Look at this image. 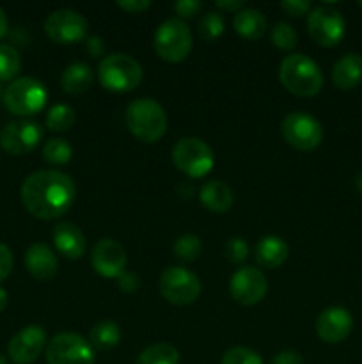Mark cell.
<instances>
[{"instance_id": "6da1fadb", "label": "cell", "mask_w": 362, "mask_h": 364, "mask_svg": "<svg viewBox=\"0 0 362 364\" xmlns=\"http://www.w3.org/2000/svg\"><path fill=\"white\" fill-rule=\"evenodd\" d=\"M20 198L25 210L41 220L60 219L73 206L77 187L73 178L62 171H34L23 180Z\"/></svg>"}, {"instance_id": "7a4b0ae2", "label": "cell", "mask_w": 362, "mask_h": 364, "mask_svg": "<svg viewBox=\"0 0 362 364\" xmlns=\"http://www.w3.org/2000/svg\"><path fill=\"white\" fill-rule=\"evenodd\" d=\"M279 80L286 91L300 98L316 96L323 87L322 70L304 53H291L284 57L279 66Z\"/></svg>"}, {"instance_id": "3957f363", "label": "cell", "mask_w": 362, "mask_h": 364, "mask_svg": "<svg viewBox=\"0 0 362 364\" xmlns=\"http://www.w3.org/2000/svg\"><path fill=\"white\" fill-rule=\"evenodd\" d=\"M124 123L135 139L146 144H153L165 135L167 114L155 100L138 98L126 107Z\"/></svg>"}, {"instance_id": "277c9868", "label": "cell", "mask_w": 362, "mask_h": 364, "mask_svg": "<svg viewBox=\"0 0 362 364\" xmlns=\"http://www.w3.org/2000/svg\"><path fill=\"white\" fill-rule=\"evenodd\" d=\"M98 80L106 91L130 92L141 84L142 66L126 53H110L99 63Z\"/></svg>"}, {"instance_id": "5b68a950", "label": "cell", "mask_w": 362, "mask_h": 364, "mask_svg": "<svg viewBox=\"0 0 362 364\" xmlns=\"http://www.w3.org/2000/svg\"><path fill=\"white\" fill-rule=\"evenodd\" d=\"M156 55L170 64L181 63L192 52V31L180 18H170L158 25L153 36Z\"/></svg>"}, {"instance_id": "8992f818", "label": "cell", "mask_w": 362, "mask_h": 364, "mask_svg": "<svg viewBox=\"0 0 362 364\" xmlns=\"http://www.w3.org/2000/svg\"><path fill=\"white\" fill-rule=\"evenodd\" d=\"M46 102H48V91L38 78L21 77L11 82L4 91V105L14 116H34L45 109Z\"/></svg>"}, {"instance_id": "52a82bcc", "label": "cell", "mask_w": 362, "mask_h": 364, "mask_svg": "<svg viewBox=\"0 0 362 364\" xmlns=\"http://www.w3.org/2000/svg\"><path fill=\"white\" fill-rule=\"evenodd\" d=\"M172 162L188 178H204L215 166L213 149L202 139L185 137L172 148Z\"/></svg>"}, {"instance_id": "ba28073f", "label": "cell", "mask_w": 362, "mask_h": 364, "mask_svg": "<svg viewBox=\"0 0 362 364\" xmlns=\"http://www.w3.org/2000/svg\"><path fill=\"white\" fill-rule=\"evenodd\" d=\"M46 364H94L92 345L77 333L55 334L46 343Z\"/></svg>"}, {"instance_id": "9c48e42d", "label": "cell", "mask_w": 362, "mask_h": 364, "mask_svg": "<svg viewBox=\"0 0 362 364\" xmlns=\"http://www.w3.org/2000/svg\"><path fill=\"white\" fill-rule=\"evenodd\" d=\"M158 288L162 297L174 306L192 304L201 295V281L185 267H169L163 270Z\"/></svg>"}, {"instance_id": "30bf717a", "label": "cell", "mask_w": 362, "mask_h": 364, "mask_svg": "<svg viewBox=\"0 0 362 364\" xmlns=\"http://www.w3.org/2000/svg\"><path fill=\"white\" fill-rule=\"evenodd\" d=\"M283 137L291 148L298 151H312L323 141V127L316 117L307 112H291L284 117Z\"/></svg>"}, {"instance_id": "8fae6325", "label": "cell", "mask_w": 362, "mask_h": 364, "mask_svg": "<svg viewBox=\"0 0 362 364\" xmlns=\"http://www.w3.org/2000/svg\"><path fill=\"white\" fill-rule=\"evenodd\" d=\"M344 18L332 6H319L307 16V32L319 46H336L344 38Z\"/></svg>"}, {"instance_id": "7c38bea8", "label": "cell", "mask_w": 362, "mask_h": 364, "mask_svg": "<svg viewBox=\"0 0 362 364\" xmlns=\"http://www.w3.org/2000/svg\"><path fill=\"white\" fill-rule=\"evenodd\" d=\"M45 34L57 45H75L87 34V20L78 11L57 9L45 20Z\"/></svg>"}, {"instance_id": "4fadbf2b", "label": "cell", "mask_w": 362, "mask_h": 364, "mask_svg": "<svg viewBox=\"0 0 362 364\" xmlns=\"http://www.w3.org/2000/svg\"><path fill=\"white\" fill-rule=\"evenodd\" d=\"M43 139V128L35 121H11L0 132V146L13 156H21L38 148Z\"/></svg>"}, {"instance_id": "5bb4252c", "label": "cell", "mask_w": 362, "mask_h": 364, "mask_svg": "<svg viewBox=\"0 0 362 364\" xmlns=\"http://www.w3.org/2000/svg\"><path fill=\"white\" fill-rule=\"evenodd\" d=\"M268 291L266 276L256 267H241L229 281V294L238 304L254 306L265 299Z\"/></svg>"}, {"instance_id": "9a60e30c", "label": "cell", "mask_w": 362, "mask_h": 364, "mask_svg": "<svg viewBox=\"0 0 362 364\" xmlns=\"http://www.w3.org/2000/svg\"><path fill=\"white\" fill-rule=\"evenodd\" d=\"M46 331L38 323L18 331L7 343V355L14 364H32L46 348Z\"/></svg>"}, {"instance_id": "2e32d148", "label": "cell", "mask_w": 362, "mask_h": 364, "mask_svg": "<svg viewBox=\"0 0 362 364\" xmlns=\"http://www.w3.org/2000/svg\"><path fill=\"white\" fill-rule=\"evenodd\" d=\"M91 265L105 279H119L126 272V251L114 238H102L92 249Z\"/></svg>"}, {"instance_id": "e0dca14e", "label": "cell", "mask_w": 362, "mask_h": 364, "mask_svg": "<svg viewBox=\"0 0 362 364\" xmlns=\"http://www.w3.org/2000/svg\"><path fill=\"white\" fill-rule=\"evenodd\" d=\"M351 329H353V316L346 308L339 306L322 311L316 320V334L319 340L330 345L346 340Z\"/></svg>"}, {"instance_id": "ac0fdd59", "label": "cell", "mask_w": 362, "mask_h": 364, "mask_svg": "<svg viewBox=\"0 0 362 364\" xmlns=\"http://www.w3.org/2000/svg\"><path fill=\"white\" fill-rule=\"evenodd\" d=\"M25 267H27L28 274L38 281H50L57 276L59 270V259L57 255L48 247L46 244H32L31 247L25 251L23 256Z\"/></svg>"}, {"instance_id": "d6986e66", "label": "cell", "mask_w": 362, "mask_h": 364, "mask_svg": "<svg viewBox=\"0 0 362 364\" xmlns=\"http://www.w3.org/2000/svg\"><path fill=\"white\" fill-rule=\"evenodd\" d=\"M52 240L57 252L67 259H80L85 252V235L73 223H60L53 228Z\"/></svg>"}, {"instance_id": "ffe728a7", "label": "cell", "mask_w": 362, "mask_h": 364, "mask_svg": "<svg viewBox=\"0 0 362 364\" xmlns=\"http://www.w3.org/2000/svg\"><path fill=\"white\" fill-rule=\"evenodd\" d=\"M332 82L341 91L355 89L362 82V55L346 53L332 68Z\"/></svg>"}, {"instance_id": "44dd1931", "label": "cell", "mask_w": 362, "mask_h": 364, "mask_svg": "<svg viewBox=\"0 0 362 364\" xmlns=\"http://www.w3.org/2000/svg\"><path fill=\"white\" fill-rule=\"evenodd\" d=\"M290 256V247L286 242L275 235L263 237L254 247V258L265 269H277L283 265Z\"/></svg>"}, {"instance_id": "7402d4cb", "label": "cell", "mask_w": 362, "mask_h": 364, "mask_svg": "<svg viewBox=\"0 0 362 364\" xmlns=\"http://www.w3.org/2000/svg\"><path fill=\"white\" fill-rule=\"evenodd\" d=\"M202 206L212 213H226L233 206V191L220 180H209L199 191Z\"/></svg>"}, {"instance_id": "603a6c76", "label": "cell", "mask_w": 362, "mask_h": 364, "mask_svg": "<svg viewBox=\"0 0 362 364\" xmlns=\"http://www.w3.org/2000/svg\"><path fill=\"white\" fill-rule=\"evenodd\" d=\"M233 28L238 36L248 41H258L266 34V18L261 11L252 9V7H243L238 11L233 18Z\"/></svg>"}, {"instance_id": "cb8c5ba5", "label": "cell", "mask_w": 362, "mask_h": 364, "mask_svg": "<svg viewBox=\"0 0 362 364\" xmlns=\"http://www.w3.org/2000/svg\"><path fill=\"white\" fill-rule=\"evenodd\" d=\"M94 84V71L85 63H73L60 75V85L66 95L80 96Z\"/></svg>"}, {"instance_id": "d4e9b609", "label": "cell", "mask_w": 362, "mask_h": 364, "mask_svg": "<svg viewBox=\"0 0 362 364\" xmlns=\"http://www.w3.org/2000/svg\"><path fill=\"white\" fill-rule=\"evenodd\" d=\"M119 341L121 327L112 320H103V322L96 323L89 333V343L98 350H112L119 345Z\"/></svg>"}, {"instance_id": "484cf974", "label": "cell", "mask_w": 362, "mask_h": 364, "mask_svg": "<svg viewBox=\"0 0 362 364\" xmlns=\"http://www.w3.org/2000/svg\"><path fill=\"white\" fill-rule=\"evenodd\" d=\"M135 364H180V352L169 343H156L144 348Z\"/></svg>"}, {"instance_id": "4316f807", "label": "cell", "mask_w": 362, "mask_h": 364, "mask_svg": "<svg viewBox=\"0 0 362 364\" xmlns=\"http://www.w3.org/2000/svg\"><path fill=\"white\" fill-rule=\"evenodd\" d=\"M75 119H77V114H75L73 107L66 105V103H57V105H53L48 110L45 123L48 130L62 134V132H67L73 128Z\"/></svg>"}, {"instance_id": "83f0119b", "label": "cell", "mask_w": 362, "mask_h": 364, "mask_svg": "<svg viewBox=\"0 0 362 364\" xmlns=\"http://www.w3.org/2000/svg\"><path fill=\"white\" fill-rule=\"evenodd\" d=\"M172 251H174V256H176L180 262L192 263L201 256L202 242L197 235H192V233L181 235V237H177L176 242H174Z\"/></svg>"}, {"instance_id": "f1b7e54d", "label": "cell", "mask_w": 362, "mask_h": 364, "mask_svg": "<svg viewBox=\"0 0 362 364\" xmlns=\"http://www.w3.org/2000/svg\"><path fill=\"white\" fill-rule=\"evenodd\" d=\"M71 156H73V148L64 139H50L43 146V160L52 166H64L70 162Z\"/></svg>"}, {"instance_id": "f546056e", "label": "cell", "mask_w": 362, "mask_h": 364, "mask_svg": "<svg viewBox=\"0 0 362 364\" xmlns=\"http://www.w3.org/2000/svg\"><path fill=\"white\" fill-rule=\"evenodd\" d=\"M21 70V57L18 50L11 45L0 43V82L11 80Z\"/></svg>"}, {"instance_id": "4dcf8cb0", "label": "cell", "mask_w": 362, "mask_h": 364, "mask_svg": "<svg viewBox=\"0 0 362 364\" xmlns=\"http://www.w3.org/2000/svg\"><path fill=\"white\" fill-rule=\"evenodd\" d=\"M226 31V21H224L222 14L212 11V13H206L204 16L199 20L197 32L204 41H215Z\"/></svg>"}, {"instance_id": "1f68e13d", "label": "cell", "mask_w": 362, "mask_h": 364, "mask_svg": "<svg viewBox=\"0 0 362 364\" xmlns=\"http://www.w3.org/2000/svg\"><path fill=\"white\" fill-rule=\"evenodd\" d=\"M270 39H272L275 48L290 52V50H293L295 46H297L298 36H297V31H295L290 23H286V21H279V23L273 25L272 32H270Z\"/></svg>"}, {"instance_id": "d6a6232c", "label": "cell", "mask_w": 362, "mask_h": 364, "mask_svg": "<svg viewBox=\"0 0 362 364\" xmlns=\"http://www.w3.org/2000/svg\"><path fill=\"white\" fill-rule=\"evenodd\" d=\"M220 364H263V359L252 348L233 347L222 355Z\"/></svg>"}, {"instance_id": "836d02e7", "label": "cell", "mask_w": 362, "mask_h": 364, "mask_svg": "<svg viewBox=\"0 0 362 364\" xmlns=\"http://www.w3.org/2000/svg\"><path fill=\"white\" fill-rule=\"evenodd\" d=\"M224 256L234 265H240L248 258V244L240 237H231L224 245Z\"/></svg>"}, {"instance_id": "e575fe53", "label": "cell", "mask_w": 362, "mask_h": 364, "mask_svg": "<svg viewBox=\"0 0 362 364\" xmlns=\"http://www.w3.org/2000/svg\"><path fill=\"white\" fill-rule=\"evenodd\" d=\"M280 9L287 14V16H304V14L311 13V2L309 0H283L280 2Z\"/></svg>"}, {"instance_id": "d590c367", "label": "cell", "mask_w": 362, "mask_h": 364, "mask_svg": "<svg viewBox=\"0 0 362 364\" xmlns=\"http://www.w3.org/2000/svg\"><path fill=\"white\" fill-rule=\"evenodd\" d=\"M202 9V2L199 0H177L174 4V11L176 14H180V20L181 18H192Z\"/></svg>"}, {"instance_id": "8d00e7d4", "label": "cell", "mask_w": 362, "mask_h": 364, "mask_svg": "<svg viewBox=\"0 0 362 364\" xmlns=\"http://www.w3.org/2000/svg\"><path fill=\"white\" fill-rule=\"evenodd\" d=\"M13 251L0 242V283L9 277L11 270H13Z\"/></svg>"}, {"instance_id": "74e56055", "label": "cell", "mask_w": 362, "mask_h": 364, "mask_svg": "<svg viewBox=\"0 0 362 364\" xmlns=\"http://www.w3.org/2000/svg\"><path fill=\"white\" fill-rule=\"evenodd\" d=\"M117 7L130 14H141L151 7L149 0H117Z\"/></svg>"}, {"instance_id": "f35d334b", "label": "cell", "mask_w": 362, "mask_h": 364, "mask_svg": "<svg viewBox=\"0 0 362 364\" xmlns=\"http://www.w3.org/2000/svg\"><path fill=\"white\" fill-rule=\"evenodd\" d=\"M270 364H304V359L295 350H283L273 355Z\"/></svg>"}, {"instance_id": "ab89813d", "label": "cell", "mask_w": 362, "mask_h": 364, "mask_svg": "<svg viewBox=\"0 0 362 364\" xmlns=\"http://www.w3.org/2000/svg\"><path fill=\"white\" fill-rule=\"evenodd\" d=\"M138 283H141V281H138V277L131 272H124L123 276L119 277V288L123 291H126V294H131V291L137 290Z\"/></svg>"}, {"instance_id": "60d3db41", "label": "cell", "mask_w": 362, "mask_h": 364, "mask_svg": "<svg viewBox=\"0 0 362 364\" xmlns=\"http://www.w3.org/2000/svg\"><path fill=\"white\" fill-rule=\"evenodd\" d=\"M216 9L224 11V13H234L236 14L238 11L243 9V2L241 0H219L215 2Z\"/></svg>"}, {"instance_id": "b9f144b4", "label": "cell", "mask_w": 362, "mask_h": 364, "mask_svg": "<svg viewBox=\"0 0 362 364\" xmlns=\"http://www.w3.org/2000/svg\"><path fill=\"white\" fill-rule=\"evenodd\" d=\"M7 34V16L4 13V9L0 7V39Z\"/></svg>"}, {"instance_id": "7bdbcfd3", "label": "cell", "mask_w": 362, "mask_h": 364, "mask_svg": "<svg viewBox=\"0 0 362 364\" xmlns=\"http://www.w3.org/2000/svg\"><path fill=\"white\" fill-rule=\"evenodd\" d=\"M7 302H9V295H7V291L0 287V313L7 308Z\"/></svg>"}, {"instance_id": "ee69618b", "label": "cell", "mask_w": 362, "mask_h": 364, "mask_svg": "<svg viewBox=\"0 0 362 364\" xmlns=\"http://www.w3.org/2000/svg\"><path fill=\"white\" fill-rule=\"evenodd\" d=\"M355 187H357V191L362 194V171H358V174L355 176Z\"/></svg>"}, {"instance_id": "f6af8a7d", "label": "cell", "mask_w": 362, "mask_h": 364, "mask_svg": "<svg viewBox=\"0 0 362 364\" xmlns=\"http://www.w3.org/2000/svg\"><path fill=\"white\" fill-rule=\"evenodd\" d=\"M0 364H9V361H7L2 354H0Z\"/></svg>"}, {"instance_id": "bcb514c9", "label": "cell", "mask_w": 362, "mask_h": 364, "mask_svg": "<svg viewBox=\"0 0 362 364\" xmlns=\"http://www.w3.org/2000/svg\"><path fill=\"white\" fill-rule=\"evenodd\" d=\"M358 7H361V9H362V0H361V2H358Z\"/></svg>"}]
</instances>
